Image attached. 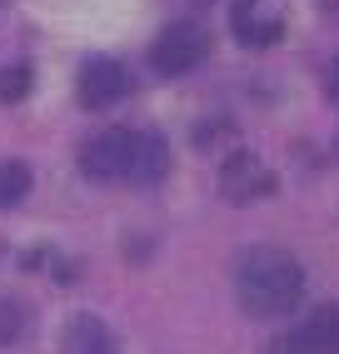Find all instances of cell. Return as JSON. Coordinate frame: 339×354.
Returning a JSON list of instances; mask_svg holds the SVG:
<instances>
[{
    "instance_id": "cell-1",
    "label": "cell",
    "mask_w": 339,
    "mask_h": 354,
    "mask_svg": "<svg viewBox=\"0 0 339 354\" xmlns=\"http://www.w3.org/2000/svg\"><path fill=\"white\" fill-rule=\"evenodd\" d=\"M235 290H239V304L245 315L255 319H275V315H289L304 295V270L289 250H275V245H255L239 254V270H235Z\"/></svg>"
},
{
    "instance_id": "cell-2",
    "label": "cell",
    "mask_w": 339,
    "mask_h": 354,
    "mask_svg": "<svg viewBox=\"0 0 339 354\" xmlns=\"http://www.w3.org/2000/svg\"><path fill=\"white\" fill-rule=\"evenodd\" d=\"M210 50V35L200 20H175V26H165V35L150 45V60L160 75H185V70H195Z\"/></svg>"
},
{
    "instance_id": "cell-3",
    "label": "cell",
    "mask_w": 339,
    "mask_h": 354,
    "mask_svg": "<svg viewBox=\"0 0 339 354\" xmlns=\"http://www.w3.org/2000/svg\"><path fill=\"white\" fill-rule=\"evenodd\" d=\"M135 145H140V130H105L85 145L80 170L95 180H130L135 175Z\"/></svg>"
},
{
    "instance_id": "cell-4",
    "label": "cell",
    "mask_w": 339,
    "mask_h": 354,
    "mask_svg": "<svg viewBox=\"0 0 339 354\" xmlns=\"http://www.w3.org/2000/svg\"><path fill=\"white\" fill-rule=\"evenodd\" d=\"M275 354H339V304H320L275 344Z\"/></svg>"
},
{
    "instance_id": "cell-5",
    "label": "cell",
    "mask_w": 339,
    "mask_h": 354,
    "mask_svg": "<svg viewBox=\"0 0 339 354\" xmlns=\"http://www.w3.org/2000/svg\"><path fill=\"white\" fill-rule=\"evenodd\" d=\"M220 190H225V200L245 205V200L270 195V190H275V175L264 170V165H259L250 150H235V155L225 160V170H220Z\"/></svg>"
},
{
    "instance_id": "cell-6",
    "label": "cell",
    "mask_w": 339,
    "mask_h": 354,
    "mask_svg": "<svg viewBox=\"0 0 339 354\" xmlns=\"http://www.w3.org/2000/svg\"><path fill=\"white\" fill-rule=\"evenodd\" d=\"M125 90H130V75H125L120 60H90L80 70V105H90V110H105L115 100H125Z\"/></svg>"
},
{
    "instance_id": "cell-7",
    "label": "cell",
    "mask_w": 339,
    "mask_h": 354,
    "mask_svg": "<svg viewBox=\"0 0 339 354\" xmlns=\"http://www.w3.org/2000/svg\"><path fill=\"white\" fill-rule=\"evenodd\" d=\"M235 35L245 45H275L284 35V20L259 15V0H235Z\"/></svg>"
},
{
    "instance_id": "cell-8",
    "label": "cell",
    "mask_w": 339,
    "mask_h": 354,
    "mask_svg": "<svg viewBox=\"0 0 339 354\" xmlns=\"http://www.w3.org/2000/svg\"><path fill=\"white\" fill-rule=\"evenodd\" d=\"M65 354H120V349L95 315H75L65 324Z\"/></svg>"
},
{
    "instance_id": "cell-9",
    "label": "cell",
    "mask_w": 339,
    "mask_h": 354,
    "mask_svg": "<svg viewBox=\"0 0 339 354\" xmlns=\"http://www.w3.org/2000/svg\"><path fill=\"white\" fill-rule=\"evenodd\" d=\"M165 170H170V150H165V140H160L155 130H140L130 185H155V180H165Z\"/></svg>"
},
{
    "instance_id": "cell-10",
    "label": "cell",
    "mask_w": 339,
    "mask_h": 354,
    "mask_svg": "<svg viewBox=\"0 0 339 354\" xmlns=\"http://www.w3.org/2000/svg\"><path fill=\"white\" fill-rule=\"evenodd\" d=\"M26 190H30V165L26 160H6L0 165V209L26 200Z\"/></svg>"
},
{
    "instance_id": "cell-11",
    "label": "cell",
    "mask_w": 339,
    "mask_h": 354,
    "mask_svg": "<svg viewBox=\"0 0 339 354\" xmlns=\"http://www.w3.org/2000/svg\"><path fill=\"white\" fill-rule=\"evenodd\" d=\"M30 95V65H6L0 70V105H15Z\"/></svg>"
},
{
    "instance_id": "cell-12",
    "label": "cell",
    "mask_w": 339,
    "mask_h": 354,
    "mask_svg": "<svg viewBox=\"0 0 339 354\" xmlns=\"http://www.w3.org/2000/svg\"><path fill=\"white\" fill-rule=\"evenodd\" d=\"M20 335H26V310H20V304H0V344H15Z\"/></svg>"
},
{
    "instance_id": "cell-13",
    "label": "cell",
    "mask_w": 339,
    "mask_h": 354,
    "mask_svg": "<svg viewBox=\"0 0 339 354\" xmlns=\"http://www.w3.org/2000/svg\"><path fill=\"white\" fill-rule=\"evenodd\" d=\"M329 95H334V105H339V60L329 65Z\"/></svg>"
}]
</instances>
